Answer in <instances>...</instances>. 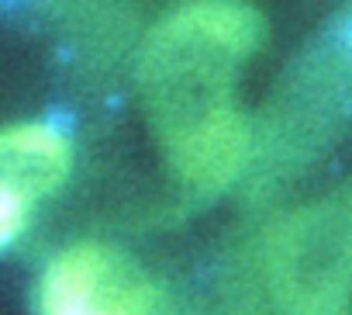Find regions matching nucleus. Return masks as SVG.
Wrapping results in <instances>:
<instances>
[{
    "mask_svg": "<svg viewBox=\"0 0 352 315\" xmlns=\"http://www.w3.org/2000/svg\"><path fill=\"white\" fill-rule=\"evenodd\" d=\"M259 32L263 25L245 4L201 0L148 39L145 94L173 163L197 187L228 184L245 160L249 128L232 94Z\"/></svg>",
    "mask_w": 352,
    "mask_h": 315,
    "instance_id": "1",
    "label": "nucleus"
},
{
    "mask_svg": "<svg viewBox=\"0 0 352 315\" xmlns=\"http://www.w3.org/2000/svg\"><path fill=\"white\" fill-rule=\"evenodd\" d=\"M148 281L104 246H69L42 274V315H152Z\"/></svg>",
    "mask_w": 352,
    "mask_h": 315,
    "instance_id": "2",
    "label": "nucleus"
},
{
    "mask_svg": "<svg viewBox=\"0 0 352 315\" xmlns=\"http://www.w3.org/2000/svg\"><path fill=\"white\" fill-rule=\"evenodd\" d=\"M73 149L59 125L21 121L0 128V246L14 243L42 198L69 174Z\"/></svg>",
    "mask_w": 352,
    "mask_h": 315,
    "instance_id": "3",
    "label": "nucleus"
}]
</instances>
